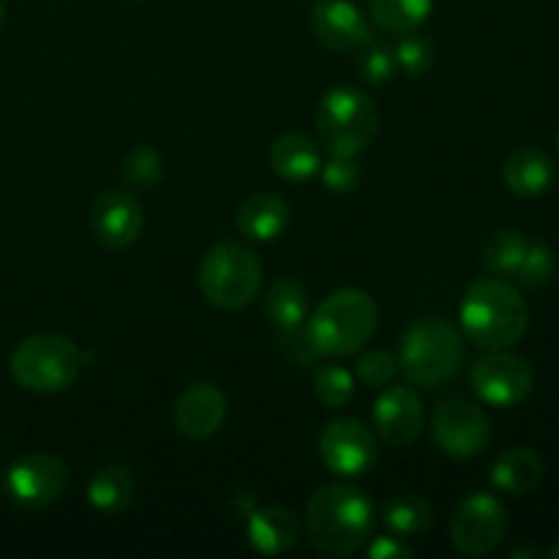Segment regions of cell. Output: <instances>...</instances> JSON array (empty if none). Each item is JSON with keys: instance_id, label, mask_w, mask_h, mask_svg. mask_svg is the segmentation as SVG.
<instances>
[{"instance_id": "6da1fadb", "label": "cell", "mask_w": 559, "mask_h": 559, "mask_svg": "<svg viewBox=\"0 0 559 559\" xmlns=\"http://www.w3.org/2000/svg\"><path fill=\"white\" fill-rule=\"evenodd\" d=\"M371 527L374 511L358 486L331 484L311 495L306 508V533L317 555L331 559L358 555Z\"/></svg>"}, {"instance_id": "7a4b0ae2", "label": "cell", "mask_w": 559, "mask_h": 559, "mask_svg": "<svg viewBox=\"0 0 559 559\" xmlns=\"http://www.w3.org/2000/svg\"><path fill=\"white\" fill-rule=\"evenodd\" d=\"M464 336L480 349H511L530 328V309L519 289L502 278L469 284L462 300Z\"/></svg>"}, {"instance_id": "3957f363", "label": "cell", "mask_w": 559, "mask_h": 559, "mask_svg": "<svg viewBox=\"0 0 559 559\" xmlns=\"http://www.w3.org/2000/svg\"><path fill=\"white\" fill-rule=\"evenodd\" d=\"M306 325H309L317 353L325 358H347V355L360 353L374 338L380 311L369 293L344 287L328 295Z\"/></svg>"}, {"instance_id": "277c9868", "label": "cell", "mask_w": 559, "mask_h": 559, "mask_svg": "<svg viewBox=\"0 0 559 559\" xmlns=\"http://www.w3.org/2000/svg\"><path fill=\"white\" fill-rule=\"evenodd\" d=\"M464 358V338L451 322L440 317H420L404 331L399 369L413 385L435 391L459 374Z\"/></svg>"}, {"instance_id": "5b68a950", "label": "cell", "mask_w": 559, "mask_h": 559, "mask_svg": "<svg viewBox=\"0 0 559 559\" xmlns=\"http://www.w3.org/2000/svg\"><path fill=\"white\" fill-rule=\"evenodd\" d=\"M320 145L331 156H360L374 142L380 112L358 87H333L322 96L314 115Z\"/></svg>"}, {"instance_id": "8992f818", "label": "cell", "mask_w": 559, "mask_h": 559, "mask_svg": "<svg viewBox=\"0 0 559 559\" xmlns=\"http://www.w3.org/2000/svg\"><path fill=\"white\" fill-rule=\"evenodd\" d=\"M85 355L69 336L38 333L16 344L11 353V374L25 391L60 393L76 382Z\"/></svg>"}, {"instance_id": "52a82bcc", "label": "cell", "mask_w": 559, "mask_h": 559, "mask_svg": "<svg viewBox=\"0 0 559 559\" xmlns=\"http://www.w3.org/2000/svg\"><path fill=\"white\" fill-rule=\"evenodd\" d=\"M262 287V262L249 246L218 243L202 257L200 289L216 309L238 311L257 298Z\"/></svg>"}, {"instance_id": "ba28073f", "label": "cell", "mask_w": 559, "mask_h": 559, "mask_svg": "<svg viewBox=\"0 0 559 559\" xmlns=\"http://www.w3.org/2000/svg\"><path fill=\"white\" fill-rule=\"evenodd\" d=\"M511 516L495 495L475 491L459 502L451 519V544L464 557H489L506 540Z\"/></svg>"}, {"instance_id": "9c48e42d", "label": "cell", "mask_w": 559, "mask_h": 559, "mask_svg": "<svg viewBox=\"0 0 559 559\" xmlns=\"http://www.w3.org/2000/svg\"><path fill=\"white\" fill-rule=\"evenodd\" d=\"M469 382L480 402L491 407H516L533 393L535 371L519 355H511L508 349H491L489 355L475 360Z\"/></svg>"}, {"instance_id": "30bf717a", "label": "cell", "mask_w": 559, "mask_h": 559, "mask_svg": "<svg viewBox=\"0 0 559 559\" xmlns=\"http://www.w3.org/2000/svg\"><path fill=\"white\" fill-rule=\"evenodd\" d=\"M69 486V467L52 453H27L5 473V491L22 508H47L63 497Z\"/></svg>"}, {"instance_id": "8fae6325", "label": "cell", "mask_w": 559, "mask_h": 559, "mask_svg": "<svg viewBox=\"0 0 559 559\" xmlns=\"http://www.w3.org/2000/svg\"><path fill=\"white\" fill-rule=\"evenodd\" d=\"M431 431L442 453L453 459H473L489 445L491 424L478 404L467 399H448L431 415Z\"/></svg>"}, {"instance_id": "7c38bea8", "label": "cell", "mask_w": 559, "mask_h": 559, "mask_svg": "<svg viewBox=\"0 0 559 559\" xmlns=\"http://www.w3.org/2000/svg\"><path fill=\"white\" fill-rule=\"evenodd\" d=\"M320 456L333 475L358 478L380 459L377 437L355 418H336L322 429Z\"/></svg>"}, {"instance_id": "4fadbf2b", "label": "cell", "mask_w": 559, "mask_h": 559, "mask_svg": "<svg viewBox=\"0 0 559 559\" xmlns=\"http://www.w3.org/2000/svg\"><path fill=\"white\" fill-rule=\"evenodd\" d=\"M311 31L331 52H360L374 41L369 22L353 0H314Z\"/></svg>"}, {"instance_id": "5bb4252c", "label": "cell", "mask_w": 559, "mask_h": 559, "mask_svg": "<svg viewBox=\"0 0 559 559\" xmlns=\"http://www.w3.org/2000/svg\"><path fill=\"white\" fill-rule=\"evenodd\" d=\"M93 235L107 249H126L134 243L145 227V211L140 200L126 189L104 191L91 207Z\"/></svg>"}, {"instance_id": "9a60e30c", "label": "cell", "mask_w": 559, "mask_h": 559, "mask_svg": "<svg viewBox=\"0 0 559 559\" xmlns=\"http://www.w3.org/2000/svg\"><path fill=\"white\" fill-rule=\"evenodd\" d=\"M426 409L413 388H388L374 404V429L385 445L404 448L424 431Z\"/></svg>"}, {"instance_id": "2e32d148", "label": "cell", "mask_w": 559, "mask_h": 559, "mask_svg": "<svg viewBox=\"0 0 559 559\" xmlns=\"http://www.w3.org/2000/svg\"><path fill=\"white\" fill-rule=\"evenodd\" d=\"M173 420L175 429L189 440H207L227 420V399L211 382H194L175 399Z\"/></svg>"}, {"instance_id": "e0dca14e", "label": "cell", "mask_w": 559, "mask_h": 559, "mask_svg": "<svg viewBox=\"0 0 559 559\" xmlns=\"http://www.w3.org/2000/svg\"><path fill=\"white\" fill-rule=\"evenodd\" d=\"M300 538V522L289 508H262L249 519V544L260 555H287Z\"/></svg>"}, {"instance_id": "ac0fdd59", "label": "cell", "mask_w": 559, "mask_h": 559, "mask_svg": "<svg viewBox=\"0 0 559 559\" xmlns=\"http://www.w3.org/2000/svg\"><path fill=\"white\" fill-rule=\"evenodd\" d=\"M235 224H238L240 235H246L249 240H262V243L276 240L289 227V205L278 194L260 191L238 207Z\"/></svg>"}, {"instance_id": "d6986e66", "label": "cell", "mask_w": 559, "mask_h": 559, "mask_svg": "<svg viewBox=\"0 0 559 559\" xmlns=\"http://www.w3.org/2000/svg\"><path fill=\"white\" fill-rule=\"evenodd\" d=\"M502 180L516 197H540L555 183V164L538 147H522L506 158Z\"/></svg>"}, {"instance_id": "ffe728a7", "label": "cell", "mask_w": 559, "mask_h": 559, "mask_svg": "<svg viewBox=\"0 0 559 559\" xmlns=\"http://www.w3.org/2000/svg\"><path fill=\"white\" fill-rule=\"evenodd\" d=\"M271 167L273 173L282 175L284 180H309L320 173L322 158L320 147L311 136L300 134V131H287V134L276 136L271 145Z\"/></svg>"}, {"instance_id": "44dd1931", "label": "cell", "mask_w": 559, "mask_h": 559, "mask_svg": "<svg viewBox=\"0 0 559 559\" xmlns=\"http://www.w3.org/2000/svg\"><path fill=\"white\" fill-rule=\"evenodd\" d=\"M544 459L530 448H511L491 467V484L513 497L533 495L544 484Z\"/></svg>"}, {"instance_id": "7402d4cb", "label": "cell", "mask_w": 559, "mask_h": 559, "mask_svg": "<svg viewBox=\"0 0 559 559\" xmlns=\"http://www.w3.org/2000/svg\"><path fill=\"white\" fill-rule=\"evenodd\" d=\"M136 491V480L123 464H104L87 484V500L102 513H120L131 506Z\"/></svg>"}, {"instance_id": "603a6c76", "label": "cell", "mask_w": 559, "mask_h": 559, "mask_svg": "<svg viewBox=\"0 0 559 559\" xmlns=\"http://www.w3.org/2000/svg\"><path fill=\"white\" fill-rule=\"evenodd\" d=\"M435 0H369V14L382 33L407 36L429 20Z\"/></svg>"}, {"instance_id": "cb8c5ba5", "label": "cell", "mask_w": 559, "mask_h": 559, "mask_svg": "<svg viewBox=\"0 0 559 559\" xmlns=\"http://www.w3.org/2000/svg\"><path fill=\"white\" fill-rule=\"evenodd\" d=\"M431 522H435V508L420 495H396L382 506V524L402 538L424 535Z\"/></svg>"}, {"instance_id": "d4e9b609", "label": "cell", "mask_w": 559, "mask_h": 559, "mask_svg": "<svg viewBox=\"0 0 559 559\" xmlns=\"http://www.w3.org/2000/svg\"><path fill=\"white\" fill-rule=\"evenodd\" d=\"M265 311L276 328H293L309 320V298L306 289L293 278H282L267 289Z\"/></svg>"}, {"instance_id": "484cf974", "label": "cell", "mask_w": 559, "mask_h": 559, "mask_svg": "<svg viewBox=\"0 0 559 559\" xmlns=\"http://www.w3.org/2000/svg\"><path fill=\"white\" fill-rule=\"evenodd\" d=\"M527 240L519 229H497L489 240L484 243L480 260H484L486 271L491 273H516L527 251Z\"/></svg>"}, {"instance_id": "4316f807", "label": "cell", "mask_w": 559, "mask_h": 559, "mask_svg": "<svg viewBox=\"0 0 559 559\" xmlns=\"http://www.w3.org/2000/svg\"><path fill=\"white\" fill-rule=\"evenodd\" d=\"M164 162L156 147L140 145L123 158V178L131 189H153L162 180Z\"/></svg>"}, {"instance_id": "83f0119b", "label": "cell", "mask_w": 559, "mask_h": 559, "mask_svg": "<svg viewBox=\"0 0 559 559\" xmlns=\"http://www.w3.org/2000/svg\"><path fill=\"white\" fill-rule=\"evenodd\" d=\"M314 393L325 407H344L355 393V377L342 366H322L314 374Z\"/></svg>"}, {"instance_id": "f1b7e54d", "label": "cell", "mask_w": 559, "mask_h": 559, "mask_svg": "<svg viewBox=\"0 0 559 559\" xmlns=\"http://www.w3.org/2000/svg\"><path fill=\"white\" fill-rule=\"evenodd\" d=\"M519 282L524 287H546L557 273V257L546 243H530L519 265Z\"/></svg>"}, {"instance_id": "f546056e", "label": "cell", "mask_w": 559, "mask_h": 559, "mask_svg": "<svg viewBox=\"0 0 559 559\" xmlns=\"http://www.w3.org/2000/svg\"><path fill=\"white\" fill-rule=\"evenodd\" d=\"M393 55H396L399 71H404V74L409 76H420L431 69V63H435V44L426 36H418V33H407V36H402V41L396 44Z\"/></svg>"}, {"instance_id": "4dcf8cb0", "label": "cell", "mask_w": 559, "mask_h": 559, "mask_svg": "<svg viewBox=\"0 0 559 559\" xmlns=\"http://www.w3.org/2000/svg\"><path fill=\"white\" fill-rule=\"evenodd\" d=\"M358 71L369 85H385V82H391L393 76L399 74L396 55H393V49L385 47V44L371 41L369 47L360 49Z\"/></svg>"}, {"instance_id": "1f68e13d", "label": "cell", "mask_w": 559, "mask_h": 559, "mask_svg": "<svg viewBox=\"0 0 559 559\" xmlns=\"http://www.w3.org/2000/svg\"><path fill=\"white\" fill-rule=\"evenodd\" d=\"M399 374V358L385 349H369L355 364V377L366 388H388Z\"/></svg>"}, {"instance_id": "d6a6232c", "label": "cell", "mask_w": 559, "mask_h": 559, "mask_svg": "<svg viewBox=\"0 0 559 559\" xmlns=\"http://www.w3.org/2000/svg\"><path fill=\"white\" fill-rule=\"evenodd\" d=\"M322 183L333 191V194H349V191L358 189V183L364 180V169L355 162L353 156H331L320 167Z\"/></svg>"}, {"instance_id": "836d02e7", "label": "cell", "mask_w": 559, "mask_h": 559, "mask_svg": "<svg viewBox=\"0 0 559 559\" xmlns=\"http://www.w3.org/2000/svg\"><path fill=\"white\" fill-rule=\"evenodd\" d=\"M278 347H282V353L298 366H311L317 358H322V355L317 353L314 342H311V333L306 322L293 328H278Z\"/></svg>"}, {"instance_id": "e575fe53", "label": "cell", "mask_w": 559, "mask_h": 559, "mask_svg": "<svg viewBox=\"0 0 559 559\" xmlns=\"http://www.w3.org/2000/svg\"><path fill=\"white\" fill-rule=\"evenodd\" d=\"M371 559H409L413 557V549H409L407 544L402 540V535H380V538H374V544L369 546V551H366Z\"/></svg>"}, {"instance_id": "d590c367", "label": "cell", "mask_w": 559, "mask_h": 559, "mask_svg": "<svg viewBox=\"0 0 559 559\" xmlns=\"http://www.w3.org/2000/svg\"><path fill=\"white\" fill-rule=\"evenodd\" d=\"M519 557H538V551H535V549H519V551H513V555H511V559H519Z\"/></svg>"}, {"instance_id": "8d00e7d4", "label": "cell", "mask_w": 559, "mask_h": 559, "mask_svg": "<svg viewBox=\"0 0 559 559\" xmlns=\"http://www.w3.org/2000/svg\"><path fill=\"white\" fill-rule=\"evenodd\" d=\"M549 557L551 559H559V538L555 540V546H551V551H549Z\"/></svg>"}, {"instance_id": "74e56055", "label": "cell", "mask_w": 559, "mask_h": 559, "mask_svg": "<svg viewBox=\"0 0 559 559\" xmlns=\"http://www.w3.org/2000/svg\"><path fill=\"white\" fill-rule=\"evenodd\" d=\"M3 20H5V5L3 0H0V27H3Z\"/></svg>"}, {"instance_id": "f35d334b", "label": "cell", "mask_w": 559, "mask_h": 559, "mask_svg": "<svg viewBox=\"0 0 559 559\" xmlns=\"http://www.w3.org/2000/svg\"><path fill=\"white\" fill-rule=\"evenodd\" d=\"M557 147H559V134H557Z\"/></svg>"}]
</instances>
